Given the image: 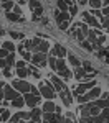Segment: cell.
<instances>
[{
  "label": "cell",
  "mask_w": 109,
  "mask_h": 123,
  "mask_svg": "<svg viewBox=\"0 0 109 123\" xmlns=\"http://www.w3.org/2000/svg\"><path fill=\"white\" fill-rule=\"evenodd\" d=\"M38 89H40V94H41V97H45L46 100H53V98L56 97L55 87H53V84H51L50 80H45V82H41V84L38 85Z\"/></svg>",
  "instance_id": "obj_1"
},
{
  "label": "cell",
  "mask_w": 109,
  "mask_h": 123,
  "mask_svg": "<svg viewBox=\"0 0 109 123\" xmlns=\"http://www.w3.org/2000/svg\"><path fill=\"white\" fill-rule=\"evenodd\" d=\"M68 62H69L73 67H74V69L83 66V61H81V59H79L76 54H73V53H69V54H68Z\"/></svg>",
  "instance_id": "obj_12"
},
{
  "label": "cell",
  "mask_w": 109,
  "mask_h": 123,
  "mask_svg": "<svg viewBox=\"0 0 109 123\" xmlns=\"http://www.w3.org/2000/svg\"><path fill=\"white\" fill-rule=\"evenodd\" d=\"M18 53L23 61H31V57H33V54H30V51H25V49H20Z\"/></svg>",
  "instance_id": "obj_28"
},
{
  "label": "cell",
  "mask_w": 109,
  "mask_h": 123,
  "mask_svg": "<svg viewBox=\"0 0 109 123\" xmlns=\"http://www.w3.org/2000/svg\"><path fill=\"white\" fill-rule=\"evenodd\" d=\"M12 87L22 95H27L30 94V90H31V85L27 82V80H22V79H15L13 82H12Z\"/></svg>",
  "instance_id": "obj_2"
},
{
  "label": "cell",
  "mask_w": 109,
  "mask_h": 123,
  "mask_svg": "<svg viewBox=\"0 0 109 123\" xmlns=\"http://www.w3.org/2000/svg\"><path fill=\"white\" fill-rule=\"evenodd\" d=\"M17 76L22 79V80H25L27 77L30 76V72H28V67H25V69H17Z\"/></svg>",
  "instance_id": "obj_21"
},
{
  "label": "cell",
  "mask_w": 109,
  "mask_h": 123,
  "mask_svg": "<svg viewBox=\"0 0 109 123\" xmlns=\"http://www.w3.org/2000/svg\"><path fill=\"white\" fill-rule=\"evenodd\" d=\"M56 62H58V57L51 56V54H48V66L53 69V71H56Z\"/></svg>",
  "instance_id": "obj_25"
},
{
  "label": "cell",
  "mask_w": 109,
  "mask_h": 123,
  "mask_svg": "<svg viewBox=\"0 0 109 123\" xmlns=\"http://www.w3.org/2000/svg\"><path fill=\"white\" fill-rule=\"evenodd\" d=\"M83 23H88L89 26H93V30H99L101 28V23L98 18H94L91 15V12H83Z\"/></svg>",
  "instance_id": "obj_3"
},
{
  "label": "cell",
  "mask_w": 109,
  "mask_h": 123,
  "mask_svg": "<svg viewBox=\"0 0 109 123\" xmlns=\"http://www.w3.org/2000/svg\"><path fill=\"white\" fill-rule=\"evenodd\" d=\"M31 120L35 123H40V118H41V115H43V110L41 108H38V107H35V108H31Z\"/></svg>",
  "instance_id": "obj_16"
},
{
  "label": "cell",
  "mask_w": 109,
  "mask_h": 123,
  "mask_svg": "<svg viewBox=\"0 0 109 123\" xmlns=\"http://www.w3.org/2000/svg\"><path fill=\"white\" fill-rule=\"evenodd\" d=\"M78 123H89V122H88V118H83V117H81Z\"/></svg>",
  "instance_id": "obj_50"
},
{
  "label": "cell",
  "mask_w": 109,
  "mask_h": 123,
  "mask_svg": "<svg viewBox=\"0 0 109 123\" xmlns=\"http://www.w3.org/2000/svg\"><path fill=\"white\" fill-rule=\"evenodd\" d=\"M17 97H20V94L12 87V85H5V100H8V102H13Z\"/></svg>",
  "instance_id": "obj_8"
},
{
  "label": "cell",
  "mask_w": 109,
  "mask_h": 123,
  "mask_svg": "<svg viewBox=\"0 0 109 123\" xmlns=\"http://www.w3.org/2000/svg\"><path fill=\"white\" fill-rule=\"evenodd\" d=\"M99 23H101V28H109V17H102V18L99 20Z\"/></svg>",
  "instance_id": "obj_33"
},
{
  "label": "cell",
  "mask_w": 109,
  "mask_h": 123,
  "mask_svg": "<svg viewBox=\"0 0 109 123\" xmlns=\"http://www.w3.org/2000/svg\"><path fill=\"white\" fill-rule=\"evenodd\" d=\"M81 46L84 48V49H86V51H89V53H91V51H94V46H93V44H91V43H89L88 39H84V41H83V43H81Z\"/></svg>",
  "instance_id": "obj_32"
},
{
  "label": "cell",
  "mask_w": 109,
  "mask_h": 123,
  "mask_svg": "<svg viewBox=\"0 0 109 123\" xmlns=\"http://www.w3.org/2000/svg\"><path fill=\"white\" fill-rule=\"evenodd\" d=\"M2 49H7L8 53H13L15 51V44L12 41H5V43H2Z\"/></svg>",
  "instance_id": "obj_24"
},
{
  "label": "cell",
  "mask_w": 109,
  "mask_h": 123,
  "mask_svg": "<svg viewBox=\"0 0 109 123\" xmlns=\"http://www.w3.org/2000/svg\"><path fill=\"white\" fill-rule=\"evenodd\" d=\"M56 5H58V10L59 12H63V13H66L68 12V8H69V5H68V2H56Z\"/></svg>",
  "instance_id": "obj_27"
},
{
  "label": "cell",
  "mask_w": 109,
  "mask_h": 123,
  "mask_svg": "<svg viewBox=\"0 0 109 123\" xmlns=\"http://www.w3.org/2000/svg\"><path fill=\"white\" fill-rule=\"evenodd\" d=\"M10 118H12V113H10L8 108H2V122H10Z\"/></svg>",
  "instance_id": "obj_23"
},
{
  "label": "cell",
  "mask_w": 109,
  "mask_h": 123,
  "mask_svg": "<svg viewBox=\"0 0 109 123\" xmlns=\"http://www.w3.org/2000/svg\"><path fill=\"white\" fill-rule=\"evenodd\" d=\"M8 35H10L13 39H22V41L25 39V35H23V33H18V31H10Z\"/></svg>",
  "instance_id": "obj_31"
},
{
  "label": "cell",
  "mask_w": 109,
  "mask_h": 123,
  "mask_svg": "<svg viewBox=\"0 0 109 123\" xmlns=\"http://www.w3.org/2000/svg\"><path fill=\"white\" fill-rule=\"evenodd\" d=\"M86 3H88L86 0H79V2H76V5H86Z\"/></svg>",
  "instance_id": "obj_51"
},
{
  "label": "cell",
  "mask_w": 109,
  "mask_h": 123,
  "mask_svg": "<svg viewBox=\"0 0 109 123\" xmlns=\"http://www.w3.org/2000/svg\"><path fill=\"white\" fill-rule=\"evenodd\" d=\"M79 30H81V33L88 38V35H89V28H88V25L86 23H83V21H79Z\"/></svg>",
  "instance_id": "obj_30"
},
{
  "label": "cell",
  "mask_w": 109,
  "mask_h": 123,
  "mask_svg": "<svg viewBox=\"0 0 109 123\" xmlns=\"http://www.w3.org/2000/svg\"><path fill=\"white\" fill-rule=\"evenodd\" d=\"M71 25L69 21H65V23H61V25H58V28L61 30V31H65V30H68V26Z\"/></svg>",
  "instance_id": "obj_43"
},
{
  "label": "cell",
  "mask_w": 109,
  "mask_h": 123,
  "mask_svg": "<svg viewBox=\"0 0 109 123\" xmlns=\"http://www.w3.org/2000/svg\"><path fill=\"white\" fill-rule=\"evenodd\" d=\"M66 118H68V120H74V113H73V112H66Z\"/></svg>",
  "instance_id": "obj_46"
},
{
  "label": "cell",
  "mask_w": 109,
  "mask_h": 123,
  "mask_svg": "<svg viewBox=\"0 0 109 123\" xmlns=\"http://www.w3.org/2000/svg\"><path fill=\"white\" fill-rule=\"evenodd\" d=\"M94 18H102V10H89Z\"/></svg>",
  "instance_id": "obj_38"
},
{
  "label": "cell",
  "mask_w": 109,
  "mask_h": 123,
  "mask_svg": "<svg viewBox=\"0 0 109 123\" xmlns=\"http://www.w3.org/2000/svg\"><path fill=\"white\" fill-rule=\"evenodd\" d=\"M5 17H7L10 21H17V23H23V21H25L23 17H20V15L13 13V12H7V13H5Z\"/></svg>",
  "instance_id": "obj_18"
},
{
  "label": "cell",
  "mask_w": 109,
  "mask_h": 123,
  "mask_svg": "<svg viewBox=\"0 0 109 123\" xmlns=\"http://www.w3.org/2000/svg\"><path fill=\"white\" fill-rule=\"evenodd\" d=\"M0 104H2V102H0Z\"/></svg>",
  "instance_id": "obj_58"
},
{
  "label": "cell",
  "mask_w": 109,
  "mask_h": 123,
  "mask_svg": "<svg viewBox=\"0 0 109 123\" xmlns=\"http://www.w3.org/2000/svg\"><path fill=\"white\" fill-rule=\"evenodd\" d=\"M3 33H5V30H3L2 26H0V36H3Z\"/></svg>",
  "instance_id": "obj_52"
},
{
  "label": "cell",
  "mask_w": 109,
  "mask_h": 123,
  "mask_svg": "<svg viewBox=\"0 0 109 123\" xmlns=\"http://www.w3.org/2000/svg\"><path fill=\"white\" fill-rule=\"evenodd\" d=\"M86 76H88V72H86L83 67H76V69H74V79H76V80L81 82V80L86 79Z\"/></svg>",
  "instance_id": "obj_17"
},
{
  "label": "cell",
  "mask_w": 109,
  "mask_h": 123,
  "mask_svg": "<svg viewBox=\"0 0 109 123\" xmlns=\"http://www.w3.org/2000/svg\"><path fill=\"white\" fill-rule=\"evenodd\" d=\"M89 5L93 7V10H99V7L102 5V2H101V0H91V2H89Z\"/></svg>",
  "instance_id": "obj_34"
},
{
  "label": "cell",
  "mask_w": 109,
  "mask_h": 123,
  "mask_svg": "<svg viewBox=\"0 0 109 123\" xmlns=\"http://www.w3.org/2000/svg\"><path fill=\"white\" fill-rule=\"evenodd\" d=\"M7 64H8V67H12V66L17 64V62H15V54H13V53H10V56L7 57Z\"/></svg>",
  "instance_id": "obj_36"
},
{
  "label": "cell",
  "mask_w": 109,
  "mask_h": 123,
  "mask_svg": "<svg viewBox=\"0 0 109 123\" xmlns=\"http://www.w3.org/2000/svg\"><path fill=\"white\" fill-rule=\"evenodd\" d=\"M76 100H78V102H79L81 105H84V104H88V102H89L86 95H79V97H76Z\"/></svg>",
  "instance_id": "obj_39"
},
{
  "label": "cell",
  "mask_w": 109,
  "mask_h": 123,
  "mask_svg": "<svg viewBox=\"0 0 109 123\" xmlns=\"http://www.w3.org/2000/svg\"><path fill=\"white\" fill-rule=\"evenodd\" d=\"M59 76H61V79L63 80H69L71 77H73V72L69 71V69H65V71H61V72H58Z\"/></svg>",
  "instance_id": "obj_26"
},
{
  "label": "cell",
  "mask_w": 109,
  "mask_h": 123,
  "mask_svg": "<svg viewBox=\"0 0 109 123\" xmlns=\"http://www.w3.org/2000/svg\"><path fill=\"white\" fill-rule=\"evenodd\" d=\"M43 123H50V122H43Z\"/></svg>",
  "instance_id": "obj_56"
},
{
  "label": "cell",
  "mask_w": 109,
  "mask_h": 123,
  "mask_svg": "<svg viewBox=\"0 0 109 123\" xmlns=\"http://www.w3.org/2000/svg\"><path fill=\"white\" fill-rule=\"evenodd\" d=\"M28 72H30V76L35 77V79H40V77H41L40 71L36 69V66H33V64H30V66H28Z\"/></svg>",
  "instance_id": "obj_19"
},
{
  "label": "cell",
  "mask_w": 109,
  "mask_h": 123,
  "mask_svg": "<svg viewBox=\"0 0 109 123\" xmlns=\"http://www.w3.org/2000/svg\"><path fill=\"white\" fill-rule=\"evenodd\" d=\"M65 69H68L66 67V61L65 59H58V62H56V72H61Z\"/></svg>",
  "instance_id": "obj_29"
},
{
  "label": "cell",
  "mask_w": 109,
  "mask_h": 123,
  "mask_svg": "<svg viewBox=\"0 0 109 123\" xmlns=\"http://www.w3.org/2000/svg\"><path fill=\"white\" fill-rule=\"evenodd\" d=\"M0 123H2V110H0Z\"/></svg>",
  "instance_id": "obj_53"
},
{
  "label": "cell",
  "mask_w": 109,
  "mask_h": 123,
  "mask_svg": "<svg viewBox=\"0 0 109 123\" xmlns=\"http://www.w3.org/2000/svg\"><path fill=\"white\" fill-rule=\"evenodd\" d=\"M13 13H17V15H20V17H22V10H20L18 5H15V8H13Z\"/></svg>",
  "instance_id": "obj_48"
},
{
  "label": "cell",
  "mask_w": 109,
  "mask_h": 123,
  "mask_svg": "<svg viewBox=\"0 0 109 123\" xmlns=\"http://www.w3.org/2000/svg\"><path fill=\"white\" fill-rule=\"evenodd\" d=\"M59 100L63 102V105L71 107V105H73V94H71V90H69V89H66V90L59 92Z\"/></svg>",
  "instance_id": "obj_7"
},
{
  "label": "cell",
  "mask_w": 109,
  "mask_h": 123,
  "mask_svg": "<svg viewBox=\"0 0 109 123\" xmlns=\"http://www.w3.org/2000/svg\"><path fill=\"white\" fill-rule=\"evenodd\" d=\"M83 69H84L86 72H91V71H93V67H91V64H89L88 61H83Z\"/></svg>",
  "instance_id": "obj_41"
},
{
  "label": "cell",
  "mask_w": 109,
  "mask_h": 123,
  "mask_svg": "<svg viewBox=\"0 0 109 123\" xmlns=\"http://www.w3.org/2000/svg\"><path fill=\"white\" fill-rule=\"evenodd\" d=\"M0 67H2V69H7V67H8V64H7V59H0Z\"/></svg>",
  "instance_id": "obj_45"
},
{
  "label": "cell",
  "mask_w": 109,
  "mask_h": 123,
  "mask_svg": "<svg viewBox=\"0 0 109 123\" xmlns=\"http://www.w3.org/2000/svg\"><path fill=\"white\" fill-rule=\"evenodd\" d=\"M3 77H12V71H10V67H7V69H3Z\"/></svg>",
  "instance_id": "obj_44"
},
{
  "label": "cell",
  "mask_w": 109,
  "mask_h": 123,
  "mask_svg": "<svg viewBox=\"0 0 109 123\" xmlns=\"http://www.w3.org/2000/svg\"><path fill=\"white\" fill-rule=\"evenodd\" d=\"M17 69H25L27 67V61H23V59H20V61H17Z\"/></svg>",
  "instance_id": "obj_40"
},
{
  "label": "cell",
  "mask_w": 109,
  "mask_h": 123,
  "mask_svg": "<svg viewBox=\"0 0 109 123\" xmlns=\"http://www.w3.org/2000/svg\"><path fill=\"white\" fill-rule=\"evenodd\" d=\"M48 51H51V48H50V43H48V41H41V44H40L38 48H35V49H33V54H36V53L48 54Z\"/></svg>",
  "instance_id": "obj_13"
},
{
  "label": "cell",
  "mask_w": 109,
  "mask_h": 123,
  "mask_svg": "<svg viewBox=\"0 0 109 123\" xmlns=\"http://www.w3.org/2000/svg\"><path fill=\"white\" fill-rule=\"evenodd\" d=\"M12 105H13V107H17V108H22L23 105H27V104H25V97H23V95L17 97V98L12 102Z\"/></svg>",
  "instance_id": "obj_20"
},
{
  "label": "cell",
  "mask_w": 109,
  "mask_h": 123,
  "mask_svg": "<svg viewBox=\"0 0 109 123\" xmlns=\"http://www.w3.org/2000/svg\"><path fill=\"white\" fill-rule=\"evenodd\" d=\"M2 7L7 10V12H10V10L15 8V3H13V2H3V3H2Z\"/></svg>",
  "instance_id": "obj_35"
},
{
  "label": "cell",
  "mask_w": 109,
  "mask_h": 123,
  "mask_svg": "<svg viewBox=\"0 0 109 123\" xmlns=\"http://www.w3.org/2000/svg\"><path fill=\"white\" fill-rule=\"evenodd\" d=\"M8 56H10V53L7 49H0V59H7Z\"/></svg>",
  "instance_id": "obj_42"
},
{
  "label": "cell",
  "mask_w": 109,
  "mask_h": 123,
  "mask_svg": "<svg viewBox=\"0 0 109 123\" xmlns=\"http://www.w3.org/2000/svg\"><path fill=\"white\" fill-rule=\"evenodd\" d=\"M55 17H56V23L61 25V23H65V21H71V17H69V13H63V12H59V10H55Z\"/></svg>",
  "instance_id": "obj_10"
},
{
  "label": "cell",
  "mask_w": 109,
  "mask_h": 123,
  "mask_svg": "<svg viewBox=\"0 0 109 123\" xmlns=\"http://www.w3.org/2000/svg\"><path fill=\"white\" fill-rule=\"evenodd\" d=\"M23 97H25V104L28 105L30 108H35L40 104V98H41V97H36V95H33V94H27V95H23Z\"/></svg>",
  "instance_id": "obj_9"
},
{
  "label": "cell",
  "mask_w": 109,
  "mask_h": 123,
  "mask_svg": "<svg viewBox=\"0 0 109 123\" xmlns=\"http://www.w3.org/2000/svg\"><path fill=\"white\" fill-rule=\"evenodd\" d=\"M101 115H104V117H106V120H108V118H109V107H108V108H104V110L101 112Z\"/></svg>",
  "instance_id": "obj_47"
},
{
  "label": "cell",
  "mask_w": 109,
  "mask_h": 123,
  "mask_svg": "<svg viewBox=\"0 0 109 123\" xmlns=\"http://www.w3.org/2000/svg\"><path fill=\"white\" fill-rule=\"evenodd\" d=\"M55 113H56V115H61V107H58V105H56V108H55Z\"/></svg>",
  "instance_id": "obj_49"
},
{
  "label": "cell",
  "mask_w": 109,
  "mask_h": 123,
  "mask_svg": "<svg viewBox=\"0 0 109 123\" xmlns=\"http://www.w3.org/2000/svg\"><path fill=\"white\" fill-rule=\"evenodd\" d=\"M101 95V89H99L98 85L94 87V89H91L88 94H86V97H88V100L89 102H93V100H98V97Z\"/></svg>",
  "instance_id": "obj_14"
},
{
  "label": "cell",
  "mask_w": 109,
  "mask_h": 123,
  "mask_svg": "<svg viewBox=\"0 0 109 123\" xmlns=\"http://www.w3.org/2000/svg\"><path fill=\"white\" fill-rule=\"evenodd\" d=\"M0 77H3V74H2V72H0Z\"/></svg>",
  "instance_id": "obj_54"
},
{
  "label": "cell",
  "mask_w": 109,
  "mask_h": 123,
  "mask_svg": "<svg viewBox=\"0 0 109 123\" xmlns=\"http://www.w3.org/2000/svg\"><path fill=\"white\" fill-rule=\"evenodd\" d=\"M31 64L36 67H45L48 64V54H43V53H36V54H33L31 57Z\"/></svg>",
  "instance_id": "obj_4"
},
{
  "label": "cell",
  "mask_w": 109,
  "mask_h": 123,
  "mask_svg": "<svg viewBox=\"0 0 109 123\" xmlns=\"http://www.w3.org/2000/svg\"><path fill=\"white\" fill-rule=\"evenodd\" d=\"M3 100H5V84L0 82V102H3Z\"/></svg>",
  "instance_id": "obj_37"
},
{
  "label": "cell",
  "mask_w": 109,
  "mask_h": 123,
  "mask_svg": "<svg viewBox=\"0 0 109 123\" xmlns=\"http://www.w3.org/2000/svg\"><path fill=\"white\" fill-rule=\"evenodd\" d=\"M55 108H56V105L55 102H51V100H46V102H43V113H55Z\"/></svg>",
  "instance_id": "obj_15"
},
{
  "label": "cell",
  "mask_w": 109,
  "mask_h": 123,
  "mask_svg": "<svg viewBox=\"0 0 109 123\" xmlns=\"http://www.w3.org/2000/svg\"><path fill=\"white\" fill-rule=\"evenodd\" d=\"M106 31H108V33H109V28H108V30H106Z\"/></svg>",
  "instance_id": "obj_55"
},
{
  "label": "cell",
  "mask_w": 109,
  "mask_h": 123,
  "mask_svg": "<svg viewBox=\"0 0 109 123\" xmlns=\"http://www.w3.org/2000/svg\"><path fill=\"white\" fill-rule=\"evenodd\" d=\"M50 82L53 84V87H55V92H63V90H66L68 87H66V84L61 80V77L58 76H53V74H50Z\"/></svg>",
  "instance_id": "obj_5"
},
{
  "label": "cell",
  "mask_w": 109,
  "mask_h": 123,
  "mask_svg": "<svg viewBox=\"0 0 109 123\" xmlns=\"http://www.w3.org/2000/svg\"><path fill=\"white\" fill-rule=\"evenodd\" d=\"M0 46H2V43H0Z\"/></svg>",
  "instance_id": "obj_57"
},
{
  "label": "cell",
  "mask_w": 109,
  "mask_h": 123,
  "mask_svg": "<svg viewBox=\"0 0 109 123\" xmlns=\"http://www.w3.org/2000/svg\"><path fill=\"white\" fill-rule=\"evenodd\" d=\"M68 5H69V8H68V12H69V17L73 18L76 13H78V5L76 3H73V2H68Z\"/></svg>",
  "instance_id": "obj_22"
},
{
  "label": "cell",
  "mask_w": 109,
  "mask_h": 123,
  "mask_svg": "<svg viewBox=\"0 0 109 123\" xmlns=\"http://www.w3.org/2000/svg\"><path fill=\"white\" fill-rule=\"evenodd\" d=\"M50 54L55 57H58V59H63V57L68 54V49L63 46V44H59V43H56L55 46H53V49L50 51Z\"/></svg>",
  "instance_id": "obj_6"
},
{
  "label": "cell",
  "mask_w": 109,
  "mask_h": 123,
  "mask_svg": "<svg viewBox=\"0 0 109 123\" xmlns=\"http://www.w3.org/2000/svg\"><path fill=\"white\" fill-rule=\"evenodd\" d=\"M28 5H30V8L33 10V15H35V17L43 15V7H41L40 2H28Z\"/></svg>",
  "instance_id": "obj_11"
}]
</instances>
